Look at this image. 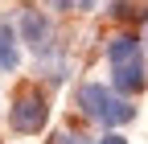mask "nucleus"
<instances>
[{
    "mask_svg": "<svg viewBox=\"0 0 148 144\" xmlns=\"http://www.w3.org/2000/svg\"><path fill=\"white\" fill-rule=\"evenodd\" d=\"M78 107H82V115L107 123V128H119V123L136 119V107L127 103V95H119L115 86H103V82H86L78 91Z\"/></svg>",
    "mask_w": 148,
    "mask_h": 144,
    "instance_id": "nucleus-1",
    "label": "nucleus"
},
{
    "mask_svg": "<svg viewBox=\"0 0 148 144\" xmlns=\"http://www.w3.org/2000/svg\"><path fill=\"white\" fill-rule=\"evenodd\" d=\"M45 119H49V107H45V99L37 95V91H21V95L12 99V111H8L12 132L33 136V132H41V128H45Z\"/></svg>",
    "mask_w": 148,
    "mask_h": 144,
    "instance_id": "nucleus-2",
    "label": "nucleus"
},
{
    "mask_svg": "<svg viewBox=\"0 0 148 144\" xmlns=\"http://www.w3.org/2000/svg\"><path fill=\"white\" fill-rule=\"evenodd\" d=\"M21 41H29V49L37 53V62L53 53V25H49L45 12H37V8L21 12Z\"/></svg>",
    "mask_w": 148,
    "mask_h": 144,
    "instance_id": "nucleus-3",
    "label": "nucleus"
},
{
    "mask_svg": "<svg viewBox=\"0 0 148 144\" xmlns=\"http://www.w3.org/2000/svg\"><path fill=\"white\" fill-rule=\"evenodd\" d=\"M144 82H148V74H144V58H140V62H127V66H111V86H115L119 95H136V91H144Z\"/></svg>",
    "mask_w": 148,
    "mask_h": 144,
    "instance_id": "nucleus-4",
    "label": "nucleus"
},
{
    "mask_svg": "<svg viewBox=\"0 0 148 144\" xmlns=\"http://www.w3.org/2000/svg\"><path fill=\"white\" fill-rule=\"evenodd\" d=\"M140 62V37L136 33H119V37L107 41V66H127Z\"/></svg>",
    "mask_w": 148,
    "mask_h": 144,
    "instance_id": "nucleus-5",
    "label": "nucleus"
},
{
    "mask_svg": "<svg viewBox=\"0 0 148 144\" xmlns=\"http://www.w3.org/2000/svg\"><path fill=\"white\" fill-rule=\"evenodd\" d=\"M21 66V49H16V33H12V25H0V70H12Z\"/></svg>",
    "mask_w": 148,
    "mask_h": 144,
    "instance_id": "nucleus-6",
    "label": "nucleus"
},
{
    "mask_svg": "<svg viewBox=\"0 0 148 144\" xmlns=\"http://www.w3.org/2000/svg\"><path fill=\"white\" fill-rule=\"evenodd\" d=\"M99 0H49V8H58V12H90Z\"/></svg>",
    "mask_w": 148,
    "mask_h": 144,
    "instance_id": "nucleus-7",
    "label": "nucleus"
},
{
    "mask_svg": "<svg viewBox=\"0 0 148 144\" xmlns=\"http://www.w3.org/2000/svg\"><path fill=\"white\" fill-rule=\"evenodd\" d=\"M49 144H90V140H86L82 132H58V136L49 140Z\"/></svg>",
    "mask_w": 148,
    "mask_h": 144,
    "instance_id": "nucleus-8",
    "label": "nucleus"
},
{
    "mask_svg": "<svg viewBox=\"0 0 148 144\" xmlns=\"http://www.w3.org/2000/svg\"><path fill=\"white\" fill-rule=\"evenodd\" d=\"M99 144H127V140H123V136H115V132H111V136H103Z\"/></svg>",
    "mask_w": 148,
    "mask_h": 144,
    "instance_id": "nucleus-9",
    "label": "nucleus"
}]
</instances>
